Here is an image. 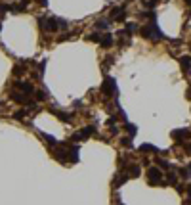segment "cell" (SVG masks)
<instances>
[{"mask_svg":"<svg viewBox=\"0 0 191 205\" xmlns=\"http://www.w3.org/2000/svg\"><path fill=\"white\" fill-rule=\"evenodd\" d=\"M25 117V111H17V113H15V119H23Z\"/></svg>","mask_w":191,"mask_h":205,"instance_id":"cell-15","label":"cell"},{"mask_svg":"<svg viewBox=\"0 0 191 205\" xmlns=\"http://www.w3.org/2000/svg\"><path fill=\"white\" fill-rule=\"evenodd\" d=\"M52 113H55L59 119H61V121H65V123H67V121H71V113H63V111L54 109V107H52Z\"/></svg>","mask_w":191,"mask_h":205,"instance_id":"cell-8","label":"cell"},{"mask_svg":"<svg viewBox=\"0 0 191 205\" xmlns=\"http://www.w3.org/2000/svg\"><path fill=\"white\" fill-rule=\"evenodd\" d=\"M130 169H132V171H130V173H128V176H132V178L140 176V169H138V167H130Z\"/></svg>","mask_w":191,"mask_h":205,"instance_id":"cell-10","label":"cell"},{"mask_svg":"<svg viewBox=\"0 0 191 205\" xmlns=\"http://www.w3.org/2000/svg\"><path fill=\"white\" fill-rule=\"evenodd\" d=\"M185 2H187V4H191V0H185Z\"/></svg>","mask_w":191,"mask_h":205,"instance_id":"cell-18","label":"cell"},{"mask_svg":"<svg viewBox=\"0 0 191 205\" xmlns=\"http://www.w3.org/2000/svg\"><path fill=\"white\" fill-rule=\"evenodd\" d=\"M88 40H94V42H100V33H92V35H88Z\"/></svg>","mask_w":191,"mask_h":205,"instance_id":"cell-11","label":"cell"},{"mask_svg":"<svg viewBox=\"0 0 191 205\" xmlns=\"http://www.w3.org/2000/svg\"><path fill=\"white\" fill-rule=\"evenodd\" d=\"M187 134H189V130H187V128H180V130H174V132H172V138H174V140H178V142H183Z\"/></svg>","mask_w":191,"mask_h":205,"instance_id":"cell-4","label":"cell"},{"mask_svg":"<svg viewBox=\"0 0 191 205\" xmlns=\"http://www.w3.org/2000/svg\"><path fill=\"white\" fill-rule=\"evenodd\" d=\"M98 27H101V29L107 27V21H98Z\"/></svg>","mask_w":191,"mask_h":205,"instance_id":"cell-16","label":"cell"},{"mask_svg":"<svg viewBox=\"0 0 191 205\" xmlns=\"http://www.w3.org/2000/svg\"><path fill=\"white\" fill-rule=\"evenodd\" d=\"M155 4H157V0H147V2H143V6H147V8H153Z\"/></svg>","mask_w":191,"mask_h":205,"instance_id":"cell-14","label":"cell"},{"mask_svg":"<svg viewBox=\"0 0 191 205\" xmlns=\"http://www.w3.org/2000/svg\"><path fill=\"white\" fill-rule=\"evenodd\" d=\"M147 178H149V184L151 186H164V182H163V174H161V171L157 167H151L149 171H147Z\"/></svg>","mask_w":191,"mask_h":205,"instance_id":"cell-2","label":"cell"},{"mask_svg":"<svg viewBox=\"0 0 191 205\" xmlns=\"http://www.w3.org/2000/svg\"><path fill=\"white\" fill-rule=\"evenodd\" d=\"M180 65H182L183 71H191V58L189 56H183V58L180 59Z\"/></svg>","mask_w":191,"mask_h":205,"instance_id":"cell-7","label":"cell"},{"mask_svg":"<svg viewBox=\"0 0 191 205\" xmlns=\"http://www.w3.org/2000/svg\"><path fill=\"white\" fill-rule=\"evenodd\" d=\"M134 29H136V23H126V33L128 35H132Z\"/></svg>","mask_w":191,"mask_h":205,"instance_id":"cell-12","label":"cell"},{"mask_svg":"<svg viewBox=\"0 0 191 205\" xmlns=\"http://www.w3.org/2000/svg\"><path fill=\"white\" fill-rule=\"evenodd\" d=\"M101 90H103V94H115L117 92V84H115V81L111 77H107L103 82V86H101Z\"/></svg>","mask_w":191,"mask_h":205,"instance_id":"cell-3","label":"cell"},{"mask_svg":"<svg viewBox=\"0 0 191 205\" xmlns=\"http://www.w3.org/2000/svg\"><path fill=\"white\" fill-rule=\"evenodd\" d=\"M140 151H159L155 146H151V144H141L140 146Z\"/></svg>","mask_w":191,"mask_h":205,"instance_id":"cell-9","label":"cell"},{"mask_svg":"<svg viewBox=\"0 0 191 205\" xmlns=\"http://www.w3.org/2000/svg\"><path fill=\"white\" fill-rule=\"evenodd\" d=\"M100 44L103 46V48H109V46L113 44V35H111V33H105L103 37H100Z\"/></svg>","mask_w":191,"mask_h":205,"instance_id":"cell-5","label":"cell"},{"mask_svg":"<svg viewBox=\"0 0 191 205\" xmlns=\"http://www.w3.org/2000/svg\"><path fill=\"white\" fill-rule=\"evenodd\" d=\"M141 37L143 38H151V40H159V38H163V33L159 31V27H157L155 21H153L151 25H145V27L141 29Z\"/></svg>","mask_w":191,"mask_h":205,"instance_id":"cell-1","label":"cell"},{"mask_svg":"<svg viewBox=\"0 0 191 205\" xmlns=\"http://www.w3.org/2000/svg\"><path fill=\"white\" fill-rule=\"evenodd\" d=\"M189 153H191V146H189Z\"/></svg>","mask_w":191,"mask_h":205,"instance_id":"cell-19","label":"cell"},{"mask_svg":"<svg viewBox=\"0 0 191 205\" xmlns=\"http://www.w3.org/2000/svg\"><path fill=\"white\" fill-rule=\"evenodd\" d=\"M111 17L117 19V21H124V8H113Z\"/></svg>","mask_w":191,"mask_h":205,"instance_id":"cell-6","label":"cell"},{"mask_svg":"<svg viewBox=\"0 0 191 205\" xmlns=\"http://www.w3.org/2000/svg\"><path fill=\"white\" fill-rule=\"evenodd\" d=\"M187 173H189V174H191V163H189V167H187Z\"/></svg>","mask_w":191,"mask_h":205,"instance_id":"cell-17","label":"cell"},{"mask_svg":"<svg viewBox=\"0 0 191 205\" xmlns=\"http://www.w3.org/2000/svg\"><path fill=\"white\" fill-rule=\"evenodd\" d=\"M126 130H128V132H130V134H132V136H134V134H136V130H138V128H136V127H134V125H130V123H126Z\"/></svg>","mask_w":191,"mask_h":205,"instance_id":"cell-13","label":"cell"}]
</instances>
